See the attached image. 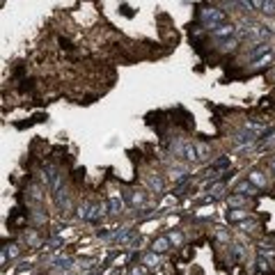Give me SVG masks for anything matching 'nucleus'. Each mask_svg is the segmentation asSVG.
Masks as SVG:
<instances>
[{"label": "nucleus", "instance_id": "obj_1", "mask_svg": "<svg viewBox=\"0 0 275 275\" xmlns=\"http://www.w3.org/2000/svg\"><path fill=\"white\" fill-rule=\"evenodd\" d=\"M223 23H227V12L218 5H204L198 9V26H202L206 32H211Z\"/></svg>", "mask_w": 275, "mask_h": 275}, {"label": "nucleus", "instance_id": "obj_2", "mask_svg": "<svg viewBox=\"0 0 275 275\" xmlns=\"http://www.w3.org/2000/svg\"><path fill=\"white\" fill-rule=\"evenodd\" d=\"M122 198H124V202L129 209H142L147 202V195L142 193L140 188H126V190H122Z\"/></svg>", "mask_w": 275, "mask_h": 275}, {"label": "nucleus", "instance_id": "obj_3", "mask_svg": "<svg viewBox=\"0 0 275 275\" xmlns=\"http://www.w3.org/2000/svg\"><path fill=\"white\" fill-rule=\"evenodd\" d=\"M211 34V39L213 42H225V39H234L239 34V26L237 23H223V26H218V28H213V30L209 32Z\"/></svg>", "mask_w": 275, "mask_h": 275}, {"label": "nucleus", "instance_id": "obj_4", "mask_svg": "<svg viewBox=\"0 0 275 275\" xmlns=\"http://www.w3.org/2000/svg\"><path fill=\"white\" fill-rule=\"evenodd\" d=\"M18 241H21L26 248H30V250H39V248H44V239L42 234H39V229L37 227H30V229H26V232L18 237Z\"/></svg>", "mask_w": 275, "mask_h": 275}, {"label": "nucleus", "instance_id": "obj_5", "mask_svg": "<svg viewBox=\"0 0 275 275\" xmlns=\"http://www.w3.org/2000/svg\"><path fill=\"white\" fill-rule=\"evenodd\" d=\"M229 193H239V195H248V198H259L262 195V190L257 188V186L252 184V181L248 179V176H243V179H239L237 184H234V188L229 190Z\"/></svg>", "mask_w": 275, "mask_h": 275}, {"label": "nucleus", "instance_id": "obj_6", "mask_svg": "<svg viewBox=\"0 0 275 275\" xmlns=\"http://www.w3.org/2000/svg\"><path fill=\"white\" fill-rule=\"evenodd\" d=\"M268 53H273L271 51V42H252V46L245 51V60L254 62V60H259V57L268 55Z\"/></svg>", "mask_w": 275, "mask_h": 275}, {"label": "nucleus", "instance_id": "obj_7", "mask_svg": "<svg viewBox=\"0 0 275 275\" xmlns=\"http://www.w3.org/2000/svg\"><path fill=\"white\" fill-rule=\"evenodd\" d=\"M140 264H145L149 271H159L163 266V254L154 252V250H145V252H140Z\"/></svg>", "mask_w": 275, "mask_h": 275}, {"label": "nucleus", "instance_id": "obj_8", "mask_svg": "<svg viewBox=\"0 0 275 275\" xmlns=\"http://www.w3.org/2000/svg\"><path fill=\"white\" fill-rule=\"evenodd\" d=\"M254 200H257V198H248V195L229 193L227 206H232V209H254Z\"/></svg>", "mask_w": 275, "mask_h": 275}, {"label": "nucleus", "instance_id": "obj_9", "mask_svg": "<svg viewBox=\"0 0 275 275\" xmlns=\"http://www.w3.org/2000/svg\"><path fill=\"white\" fill-rule=\"evenodd\" d=\"M106 218H108V202H94L92 204V213H90L87 225H96V227H99Z\"/></svg>", "mask_w": 275, "mask_h": 275}, {"label": "nucleus", "instance_id": "obj_10", "mask_svg": "<svg viewBox=\"0 0 275 275\" xmlns=\"http://www.w3.org/2000/svg\"><path fill=\"white\" fill-rule=\"evenodd\" d=\"M250 215H252V209H232V206H227V211H225V220H227L229 225L243 223V220H248Z\"/></svg>", "mask_w": 275, "mask_h": 275}, {"label": "nucleus", "instance_id": "obj_11", "mask_svg": "<svg viewBox=\"0 0 275 275\" xmlns=\"http://www.w3.org/2000/svg\"><path fill=\"white\" fill-rule=\"evenodd\" d=\"M28 220H30V227H46L48 225V213L42 209V206H32L30 213H26Z\"/></svg>", "mask_w": 275, "mask_h": 275}, {"label": "nucleus", "instance_id": "obj_12", "mask_svg": "<svg viewBox=\"0 0 275 275\" xmlns=\"http://www.w3.org/2000/svg\"><path fill=\"white\" fill-rule=\"evenodd\" d=\"M106 202H108V215H110V218H120V215L124 213L126 202H124V198H122V195H110Z\"/></svg>", "mask_w": 275, "mask_h": 275}, {"label": "nucleus", "instance_id": "obj_13", "mask_svg": "<svg viewBox=\"0 0 275 275\" xmlns=\"http://www.w3.org/2000/svg\"><path fill=\"white\" fill-rule=\"evenodd\" d=\"M53 202L57 204V209H60L62 213H71V211H73V202H71V198H69L67 188H62V190H57V193H53Z\"/></svg>", "mask_w": 275, "mask_h": 275}, {"label": "nucleus", "instance_id": "obj_14", "mask_svg": "<svg viewBox=\"0 0 275 275\" xmlns=\"http://www.w3.org/2000/svg\"><path fill=\"white\" fill-rule=\"evenodd\" d=\"M76 266H78V262H76V257H65V254H62L60 259H57L55 264H53V271H55L57 275H62V273H69V271H76Z\"/></svg>", "mask_w": 275, "mask_h": 275}, {"label": "nucleus", "instance_id": "obj_15", "mask_svg": "<svg viewBox=\"0 0 275 275\" xmlns=\"http://www.w3.org/2000/svg\"><path fill=\"white\" fill-rule=\"evenodd\" d=\"M145 184H147V188H149V193H154V195H161L165 190V179H163V174H147V179H145Z\"/></svg>", "mask_w": 275, "mask_h": 275}, {"label": "nucleus", "instance_id": "obj_16", "mask_svg": "<svg viewBox=\"0 0 275 275\" xmlns=\"http://www.w3.org/2000/svg\"><path fill=\"white\" fill-rule=\"evenodd\" d=\"M248 179L252 181V184L257 186L259 190H268V186H271V181H268L266 172H264V170H259V168L250 170V172H248Z\"/></svg>", "mask_w": 275, "mask_h": 275}, {"label": "nucleus", "instance_id": "obj_17", "mask_svg": "<svg viewBox=\"0 0 275 275\" xmlns=\"http://www.w3.org/2000/svg\"><path fill=\"white\" fill-rule=\"evenodd\" d=\"M149 250H154V252H159V254H168L170 250H172V243H170L168 234H161V237H154V239H151Z\"/></svg>", "mask_w": 275, "mask_h": 275}, {"label": "nucleus", "instance_id": "obj_18", "mask_svg": "<svg viewBox=\"0 0 275 275\" xmlns=\"http://www.w3.org/2000/svg\"><path fill=\"white\" fill-rule=\"evenodd\" d=\"M195 149H198V165H206V163H211V145L209 142H204V140H198L195 142Z\"/></svg>", "mask_w": 275, "mask_h": 275}, {"label": "nucleus", "instance_id": "obj_19", "mask_svg": "<svg viewBox=\"0 0 275 275\" xmlns=\"http://www.w3.org/2000/svg\"><path fill=\"white\" fill-rule=\"evenodd\" d=\"M227 248H229V257H232V262H245L248 252H245L243 243H229Z\"/></svg>", "mask_w": 275, "mask_h": 275}, {"label": "nucleus", "instance_id": "obj_20", "mask_svg": "<svg viewBox=\"0 0 275 275\" xmlns=\"http://www.w3.org/2000/svg\"><path fill=\"white\" fill-rule=\"evenodd\" d=\"M239 42H241L239 37H234V39H225V42H215V48H218L220 53H234V51L239 48Z\"/></svg>", "mask_w": 275, "mask_h": 275}, {"label": "nucleus", "instance_id": "obj_21", "mask_svg": "<svg viewBox=\"0 0 275 275\" xmlns=\"http://www.w3.org/2000/svg\"><path fill=\"white\" fill-rule=\"evenodd\" d=\"M92 204H94V202H81V204L76 206V218L81 220V223H87V220H90Z\"/></svg>", "mask_w": 275, "mask_h": 275}, {"label": "nucleus", "instance_id": "obj_22", "mask_svg": "<svg viewBox=\"0 0 275 275\" xmlns=\"http://www.w3.org/2000/svg\"><path fill=\"white\" fill-rule=\"evenodd\" d=\"M168 239H170V243H172V248H181V245L186 243V234L181 232L179 227H174V229H170L168 232Z\"/></svg>", "mask_w": 275, "mask_h": 275}, {"label": "nucleus", "instance_id": "obj_23", "mask_svg": "<svg viewBox=\"0 0 275 275\" xmlns=\"http://www.w3.org/2000/svg\"><path fill=\"white\" fill-rule=\"evenodd\" d=\"M237 229H239L241 234H252V232H257V229H259V223L252 218V215H250L248 220H243V223L237 225Z\"/></svg>", "mask_w": 275, "mask_h": 275}, {"label": "nucleus", "instance_id": "obj_24", "mask_svg": "<svg viewBox=\"0 0 275 275\" xmlns=\"http://www.w3.org/2000/svg\"><path fill=\"white\" fill-rule=\"evenodd\" d=\"M213 237L218 243H223V245H229L232 243V234H229V229L227 227H223V225H218V227L213 229Z\"/></svg>", "mask_w": 275, "mask_h": 275}, {"label": "nucleus", "instance_id": "obj_25", "mask_svg": "<svg viewBox=\"0 0 275 275\" xmlns=\"http://www.w3.org/2000/svg\"><path fill=\"white\" fill-rule=\"evenodd\" d=\"M62 245H65V237H48L44 241V250H46V252H53V250L62 248Z\"/></svg>", "mask_w": 275, "mask_h": 275}, {"label": "nucleus", "instance_id": "obj_26", "mask_svg": "<svg viewBox=\"0 0 275 275\" xmlns=\"http://www.w3.org/2000/svg\"><path fill=\"white\" fill-rule=\"evenodd\" d=\"M271 62H273V53H268V55H264V57H259V60L250 62V65H252V71H262V69H268Z\"/></svg>", "mask_w": 275, "mask_h": 275}, {"label": "nucleus", "instance_id": "obj_27", "mask_svg": "<svg viewBox=\"0 0 275 275\" xmlns=\"http://www.w3.org/2000/svg\"><path fill=\"white\" fill-rule=\"evenodd\" d=\"M262 14L264 16H275V0H262Z\"/></svg>", "mask_w": 275, "mask_h": 275}, {"label": "nucleus", "instance_id": "obj_28", "mask_svg": "<svg viewBox=\"0 0 275 275\" xmlns=\"http://www.w3.org/2000/svg\"><path fill=\"white\" fill-rule=\"evenodd\" d=\"M149 268L145 264H129V275H147Z\"/></svg>", "mask_w": 275, "mask_h": 275}, {"label": "nucleus", "instance_id": "obj_29", "mask_svg": "<svg viewBox=\"0 0 275 275\" xmlns=\"http://www.w3.org/2000/svg\"><path fill=\"white\" fill-rule=\"evenodd\" d=\"M250 3H252L254 9H259V12H262V0H250Z\"/></svg>", "mask_w": 275, "mask_h": 275}, {"label": "nucleus", "instance_id": "obj_30", "mask_svg": "<svg viewBox=\"0 0 275 275\" xmlns=\"http://www.w3.org/2000/svg\"><path fill=\"white\" fill-rule=\"evenodd\" d=\"M268 168H271V172H273V174H275V156H273L271 161H268Z\"/></svg>", "mask_w": 275, "mask_h": 275}]
</instances>
